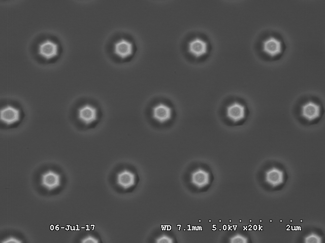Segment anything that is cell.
<instances>
[{
    "label": "cell",
    "mask_w": 325,
    "mask_h": 243,
    "mask_svg": "<svg viewBox=\"0 0 325 243\" xmlns=\"http://www.w3.org/2000/svg\"><path fill=\"white\" fill-rule=\"evenodd\" d=\"M249 114L246 102L243 98L235 95L225 97L221 102L218 109V114L220 119L232 126L243 124Z\"/></svg>",
    "instance_id": "cell-5"
},
{
    "label": "cell",
    "mask_w": 325,
    "mask_h": 243,
    "mask_svg": "<svg viewBox=\"0 0 325 243\" xmlns=\"http://www.w3.org/2000/svg\"><path fill=\"white\" fill-rule=\"evenodd\" d=\"M180 50L184 58L192 63L204 62L209 56L211 45L205 33L198 30L187 32L180 43Z\"/></svg>",
    "instance_id": "cell-2"
},
{
    "label": "cell",
    "mask_w": 325,
    "mask_h": 243,
    "mask_svg": "<svg viewBox=\"0 0 325 243\" xmlns=\"http://www.w3.org/2000/svg\"><path fill=\"white\" fill-rule=\"evenodd\" d=\"M107 57L116 62L128 61L135 54L136 45L133 37L124 32L112 33L105 44Z\"/></svg>",
    "instance_id": "cell-4"
},
{
    "label": "cell",
    "mask_w": 325,
    "mask_h": 243,
    "mask_svg": "<svg viewBox=\"0 0 325 243\" xmlns=\"http://www.w3.org/2000/svg\"><path fill=\"white\" fill-rule=\"evenodd\" d=\"M147 117L159 124L171 122L175 116L172 102L166 98H156L149 102L146 109Z\"/></svg>",
    "instance_id": "cell-7"
},
{
    "label": "cell",
    "mask_w": 325,
    "mask_h": 243,
    "mask_svg": "<svg viewBox=\"0 0 325 243\" xmlns=\"http://www.w3.org/2000/svg\"><path fill=\"white\" fill-rule=\"evenodd\" d=\"M30 57L38 62L53 63L61 56L63 51L62 42L55 33L41 31L36 33L28 45Z\"/></svg>",
    "instance_id": "cell-1"
},
{
    "label": "cell",
    "mask_w": 325,
    "mask_h": 243,
    "mask_svg": "<svg viewBox=\"0 0 325 243\" xmlns=\"http://www.w3.org/2000/svg\"><path fill=\"white\" fill-rule=\"evenodd\" d=\"M307 242H320V238L316 235L312 234L309 235L306 238Z\"/></svg>",
    "instance_id": "cell-14"
},
{
    "label": "cell",
    "mask_w": 325,
    "mask_h": 243,
    "mask_svg": "<svg viewBox=\"0 0 325 243\" xmlns=\"http://www.w3.org/2000/svg\"><path fill=\"white\" fill-rule=\"evenodd\" d=\"M60 177L59 174L52 171L46 172L42 177V184L48 189H53L60 185Z\"/></svg>",
    "instance_id": "cell-13"
},
{
    "label": "cell",
    "mask_w": 325,
    "mask_h": 243,
    "mask_svg": "<svg viewBox=\"0 0 325 243\" xmlns=\"http://www.w3.org/2000/svg\"><path fill=\"white\" fill-rule=\"evenodd\" d=\"M83 242H97L98 241L95 240V239H94L93 237H88L87 238H86L83 241Z\"/></svg>",
    "instance_id": "cell-16"
},
{
    "label": "cell",
    "mask_w": 325,
    "mask_h": 243,
    "mask_svg": "<svg viewBox=\"0 0 325 243\" xmlns=\"http://www.w3.org/2000/svg\"><path fill=\"white\" fill-rule=\"evenodd\" d=\"M137 179V175L133 170L125 169L118 173L116 181L119 186L128 190L136 185Z\"/></svg>",
    "instance_id": "cell-10"
},
{
    "label": "cell",
    "mask_w": 325,
    "mask_h": 243,
    "mask_svg": "<svg viewBox=\"0 0 325 243\" xmlns=\"http://www.w3.org/2000/svg\"><path fill=\"white\" fill-rule=\"evenodd\" d=\"M231 239H232L231 240L232 242H245L246 241L245 240V238L241 236V235H236L234 236Z\"/></svg>",
    "instance_id": "cell-15"
},
{
    "label": "cell",
    "mask_w": 325,
    "mask_h": 243,
    "mask_svg": "<svg viewBox=\"0 0 325 243\" xmlns=\"http://www.w3.org/2000/svg\"><path fill=\"white\" fill-rule=\"evenodd\" d=\"M285 48L283 37L279 32L270 30L261 32L253 43V49L256 55L268 61L279 59Z\"/></svg>",
    "instance_id": "cell-3"
},
{
    "label": "cell",
    "mask_w": 325,
    "mask_h": 243,
    "mask_svg": "<svg viewBox=\"0 0 325 243\" xmlns=\"http://www.w3.org/2000/svg\"><path fill=\"white\" fill-rule=\"evenodd\" d=\"M211 174L207 168L203 166H197L193 168L190 174V180L192 185L199 189L203 188L209 185Z\"/></svg>",
    "instance_id": "cell-8"
},
{
    "label": "cell",
    "mask_w": 325,
    "mask_h": 243,
    "mask_svg": "<svg viewBox=\"0 0 325 243\" xmlns=\"http://www.w3.org/2000/svg\"><path fill=\"white\" fill-rule=\"evenodd\" d=\"M99 116V110L94 105L85 103L77 110L78 119L85 124H90L96 121Z\"/></svg>",
    "instance_id": "cell-9"
},
{
    "label": "cell",
    "mask_w": 325,
    "mask_h": 243,
    "mask_svg": "<svg viewBox=\"0 0 325 243\" xmlns=\"http://www.w3.org/2000/svg\"><path fill=\"white\" fill-rule=\"evenodd\" d=\"M21 116L20 109L13 105H7L1 110V119L7 124H12L18 122Z\"/></svg>",
    "instance_id": "cell-12"
},
{
    "label": "cell",
    "mask_w": 325,
    "mask_h": 243,
    "mask_svg": "<svg viewBox=\"0 0 325 243\" xmlns=\"http://www.w3.org/2000/svg\"><path fill=\"white\" fill-rule=\"evenodd\" d=\"M284 172L278 167L273 166L268 169L265 172V177L267 182L273 186H276L284 180Z\"/></svg>",
    "instance_id": "cell-11"
},
{
    "label": "cell",
    "mask_w": 325,
    "mask_h": 243,
    "mask_svg": "<svg viewBox=\"0 0 325 243\" xmlns=\"http://www.w3.org/2000/svg\"><path fill=\"white\" fill-rule=\"evenodd\" d=\"M323 113V106L319 98L311 95L300 98L294 106L293 114L298 120L313 124L318 122Z\"/></svg>",
    "instance_id": "cell-6"
}]
</instances>
